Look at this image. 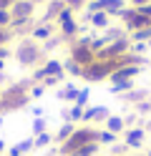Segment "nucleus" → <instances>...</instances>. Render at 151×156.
<instances>
[{"label": "nucleus", "mask_w": 151, "mask_h": 156, "mask_svg": "<svg viewBox=\"0 0 151 156\" xmlns=\"http://www.w3.org/2000/svg\"><path fill=\"white\" fill-rule=\"evenodd\" d=\"M30 101L28 96V86L25 83H13V86H5L0 91V113L5 111H18V108H25Z\"/></svg>", "instance_id": "obj_1"}, {"label": "nucleus", "mask_w": 151, "mask_h": 156, "mask_svg": "<svg viewBox=\"0 0 151 156\" xmlns=\"http://www.w3.org/2000/svg\"><path fill=\"white\" fill-rule=\"evenodd\" d=\"M96 141H98L101 146H113V144H116V133H111L108 129H98Z\"/></svg>", "instance_id": "obj_23"}, {"label": "nucleus", "mask_w": 151, "mask_h": 156, "mask_svg": "<svg viewBox=\"0 0 151 156\" xmlns=\"http://www.w3.org/2000/svg\"><path fill=\"white\" fill-rule=\"evenodd\" d=\"M66 121H70V123H76V126H78V123H83V108H81V106H76V103H73V106H70V108L66 111Z\"/></svg>", "instance_id": "obj_22"}, {"label": "nucleus", "mask_w": 151, "mask_h": 156, "mask_svg": "<svg viewBox=\"0 0 151 156\" xmlns=\"http://www.w3.org/2000/svg\"><path fill=\"white\" fill-rule=\"evenodd\" d=\"M53 33H56V23H50V20H43V23H35L33 25V30H30V35L28 38H33V41L38 43V41H48V38H53Z\"/></svg>", "instance_id": "obj_9"}, {"label": "nucleus", "mask_w": 151, "mask_h": 156, "mask_svg": "<svg viewBox=\"0 0 151 156\" xmlns=\"http://www.w3.org/2000/svg\"><path fill=\"white\" fill-rule=\"evenodd\" d=\"M33 3H35V5H45L48 0H33Z\"/></svg>", "instance_id": "obj_43"}, {"label": "nucleus", "mask_w": 151, "mask_h": 156, "mask_svg": "<svg viewBox=\"0 0 151 156\" xmlns=\"http://www.w3.org/2000/svg\"><path fill=\"white\" fill-rule=\"evenodd\" d=\"M88 15V13H86ZM88 25L93 28L96 33H103L106 28H111V15L106 13V10H98V13H91L88 15Z\"/></svg>", "instance_id": "obj_11"}, {"label": "nucleus", "mask_w": 151, "mask_h": 156, "mask_svg": "<svg viewBox=\"0 0 151 156\" xmlns=\"http://www.w3.org/2000/svg\"><path fill=\"white\" fill-rule=\"evenodd\" d=\"M33 144H35V149H45V146L53 144V133H50V131L38 133V136H33Z\"/></svg>", "instance_id": "obj_27"}, {"label": "nucleus", "mask_w": 151, "mask_h": 156, "mask_svg": "<svg viewBox=\"0 0 151 156\" xmlns=\"http://www.w3.org/2000/svg\"><path fill=\"white\" fill-rule=\"evenodd\" d=\"M78 88H81V86L68 83L66 88H60V91H58V98H60V101H70V103H73V101H76V96H78Z\"/></svg>", "instance_id": "obj_20"}, {"label": "nucleus", "mask_w": 151, "mask_h": 156, "mask_svg": "<svg viewBox=\"0 0 151 156\" xmlns=\"http://www.w3.org/2000/svg\"><path fill=\"white\" fill-rule=\"evenodd\" d=\"M91 38H93V35H86L83 33V35H78L76 41H70L68 58H70V61H76L78 66H83V68L96 61V53L91 51Z\"/></svg>", "instance_id": "obj_4"}, {"label": "nucleus", "mask_w": 151, "mask_h": 156, "mask_svg": "<svg viewBox=\"0 0 151 156\" xmlns=\"http://www.w3.org/2000/svg\"><path fill=\"white\" fill-rule=\"evenodd\" d=\"M134 10H136L138 15H144V18H149V20H151V3H146V5H138V8H134Z\"/></svg>", "instance_id": "obj_36"}, {"label": "nucleus", "mask_w": 151, "mask_h": 156, "mask_svg": "<svg viewBox=\"0 0 151 156\" xmlns=\"http://www.w3.org/2000/svg\"><path fill=\"white\" fill-rule=\"evenodd\" d=\"M126 156H134V154H126Z\"/></svg>", "instance_id": "obj_46"}, {"label": "nucleus", "mask_w": 151, "mask_h": 156, "mask_svg": "<svg viewBox=\"0 0 151 156\" xmlns=\"http://www.w3.org/2000/svg\"><path fill=\"white\" fill-rule=\"evenodd\" d=\"M96 133H98V129H93V126H76V131H73V136H70L68 141H63L60 144V149H58V154L60 156H70V154H76L81 146H86V144H91V141H96Z\"/></svg>", "instance_id": "obj_2"}, {"label": "nucleus", "mask_w": 151, "mask_h": 156, "mask_svg": "<svg viewBox=\"0 0 151 156\" xmlns=\"http://www.w3.org/2000/svg\"><path fill=\"white\" fill-rule=\"evenodd\" d=\"M33 149H35V144H33V136H30V139H23V141H18L15 146H10L8 156H28Z\"/></svg>", "instance_id": "obj_12"}, {"label": "nucleus", "mask_w": 151, "mask_h": 156, "mask_svg": "<svg viewBox=\"0 0 151 156\" xmlns=\"http://www.w3.org/2000/svg\"><path fill=\"white\" fill-rule=\"evenodd\" d=\"M126 3H128V0H126Z\"/></svg>", "instance_id": "obj_49"}, {"label": "nucleus", "mask_w": 151, "mask_h": 156, "mask_svg": "<svg viewBox=\"0 0 151 156\" xmlns=\"http://www.w3.org/2000/svg\"><path fill=\"white\" fill-rule=\"evenodd\" d=\"M73 131H76V123H70V121H66V123H63V126H60V129L56 131V136H53V139H56L58 144H63V141H68L70 136H73Z\"/></svg>", "instance_id": "obj_18"}, {"label": "nucleus", "mask_w": 151, "mask_h": 156, "mask_svg": "<svg viewBox=\"0 0 151 156\" xmlns=\"http://www.w3.org/2000/svg\"><path fill=\"white\" fill-rule=\"evenodd\" d=\"M43 106H33V119H43Z\"/></svg>", "instance_id": "obj_37"}, {"label": "nucleus", "mask_w": 151, "mask_h": 156, "mask_svg": "<svg viewBox=\"0 0 151 156\" xmlns=\"http://www.w3.org/2000/svg\"><path fill=\"white\" fill-rule=\"evenodd\" d=\"M146 3H151V0H128L131 8H138V5H146Z\"/></svg>", "instance_id": "obj_39"}, {"label": "nucleus", "mask_w": 151, "mask_h": 156, "mask_svg": "<svg viewBox=\"0 0 151 156\" xmlns=\"http://www.w3.org/2000/svg\"><path fill=\"white\" fill-rule=\"evenodd\" d=\"M146 98H151L149 96V91H136V88H131L128 93H124V101H128L131 106H136V103H141V101H146Z\"/></svg>", "instance_id": "obj_19"}, {"label": "nucleus", "mask_w": 151, "mask_h": 156, "mask_svg": "<svg viewBox=\"0 0 151 156\" xmlns=\"http://www.w3.org/2000/svg\"><path fill=\"white\" fill-rule=\"evenodd\" d=\"M131 88H136V86H134V78H121V81H111V93H116V96H124V93H128Z\"/></svg>", "instance_id": "obj_17"}, {"label": "nucleus", "mask_w": 151, "mask_h": 156, "mask_svg": "<svg viewBox=\"0 0 151 156\" xmlns=\"http://www.w3.org/2000/svg\"><path fill=\"white\" fill-rule=\"evenodd\" d=\"M128 8L126 0H103V10L111 15V18H121V13H124Z\"/></svg>", "instance_id": "obj_14"}, {"label": "nucleus", "mask_w": 151, "mask_h": 156, "mask_svg": "<svg viewBox=\"0 0 151 156\" xmlns=\"http://www.w3.org/2000/svg\"><path fill=\"white\" fill-rule=\"evenodd\" d=\"M45 93V86L43 83H33V86H30V88H28V96H30V98H40V96H43Z\"/></svg>", "instance_id": "obj_29"}, {"label": "nucleus", "mask_w": 151, "mask_h": 156, "mask_svg": "<svg viewBox=\"0 0 151 156\" xmlns=\"http://www.w3.org/2000/svg\"><path fill=\"white\" fill-rule=\"evenodd\" d=\"M144 129H146V133H151V119H146V126H144Z\"/></svg>", "instance_id": "obj_41"}, {"label": "nucleus", "mask_w": 151, "mask_h": 156, "mask_svg": "<svg viewBox=\"0 0 151 156\" xmlns=\"http://www.w3.org/2000/svg\"><path fill=\"white\" fill-rule=\"evenodd\" d=\"M98 149H101V144H98V141H91V144H86V146H81V149L76 151V156H96Z\"/></svg>", "instance_id": "obj_28"}, {"label": "nucleus", "mask_w": 151, "mask_h": 156, "mask_svg": "<svg viewBox=\"0 0 151 156\" xmlns=\"http://www.w3.org/2000/svg\"><path fill=\"white\" fill-rule=\"evenodd\" d=\"M103 129H108L111 133H124L126 131V121H124V116H108L106 123H103Z\"/></svg>", "instance_id": "obj_16"}, {"label": "nucleus", "mask_w": 151, "mask_h": 156, "mask_svg": "<svg viewBox=\"0 0 151 156\" xmlns=\"http://www.w3.org/2000/svg\"><path fill=\"white\" fill-rule=\"evenodd\" d=\"M0 154H5V141L0 139Z\"/></svg>", "instance_id": "obj_42"}, {"label": "nucleus", "mask_w": 151, "mask_h": 156, "mask_svg": "<svg viewBox=\"0 0 151 156\" xmlns=\"http://www.w3.org/2000/svg\"><path fill=\"white\" fill-rule=\"evenodd\" d=\"M40 66H43L45 76H60V78L66 76V71H63V63H60L58 58H48V61H43Z\"/></svg>", "instance_id": "obj_15"}, {"label": "nucleus", "mask_w": 151, "mask_h": 156, "mask_svg": "<svg viewBox=\"0 0 151 156\" xmlns=\"http://www.w3.org/2000/svg\"><path fill=\"white\" fill-rule=\"evenodd\" d=\"M144 156H151V151H146V154H144Z\"/></svg>", "instance_id": "obj_45"}, {"label": "nucleus", "mask_w": 151, "mask_h": 156, "mask_svg": "<svg viewBox=\"0 0 151 156\" xmlns=\"http://www.w3.org/2000/svg\"><path fill=\"white\" fill-rule=\"evenodd\" d=\"M3 68H5V61H3V58H0V73H3Z\"/></svg>", "instance_id": "obj_44"}, {"label": "nucleus", "mask_w": 151, "mask_h": 156, "mask_svg": "<svg viewBox=\"0 0 151 156\" xmlns=\"http://www.w3.org/2000/svg\"><path fill=\"white\" fill-rule=\"evenodd\" d=\"M10 20H13V13L8 8H0V28H10Z\"/></svg>", "instance_id": "obj_32"}, {"label": "nucleus", "mask_w": 151, "mask_h": 156, "mask_svg": "<svg viewBox=\"0 0 151 156\" xmlns=\"http://www.w3.org/2000/svg\"><path fill=\"white\" fill-rule=\"evenodd\" d=\"M88 101H91V88H88V86H81V88H78V96H76V106H81V108H86V106H88Z\"/></svg>", "instance_id": "obj_26"}, {"label": "nucleus", "mask_w": 151, "mask_h": 156, "mask_svg": "<svg viewBox=\"0 0 151 156\" xmlns=\"http://www.w3.org/2000/svg\"><path fill=\"white\" fill-rule=\"evenodd\" d=\"M63 10H66V3H63V0H48V3H45V18H43V20H50V23H53Z\"/></svg>", "instance_id": "obj_13"}, {"label": "nucleus", "mask_w": 151, "mask_h": 156, "mask_svg": "<svg viewBox=\"0 0 151 156\" xmlns=\"http://www.w3.org/2000/svg\"><path fill=\"white\" fill-rule=\"evenodd\" d=\"M0 156H5V154H0Z\"/></svg>", "instance_id": "obj_47"}, {"label": "nucleus", "mask_w": 151, "mask_h": 156, "mask_svg": "<svg viewBox=\"0 0 151 156\" xmlns=\"http://www.w3.org/2000/svg\"><path fill=\"white\" fill-rule=\"evenodd\" d=\"M13 55H15V61L23 66V68H35L38 61L43 58V48H40L33 38H23V41L15 45Z\"/></svg>", "instance_id": "obj_3"}, {"label": "nucleus", "mask_w": 151, "mask_h": 156, "mask_svg": "<svg viewBox=\"0 0 151 156\" xmlns=\"http://www.w3.org/2000/svg\"><path fill=\"white\" fill-rule=\"evenodd\" d=\"M48 131V123H45V119H33V136H38V133H45Z\"/></svg>", "instance_id": "obj_30"}, {"label": "nucleus", "mask_w": 151, "mask_h": 156, "mask_svg": "<svg viewBox=\"0 0 151 156\" xmlns=\"http://www.w3.org/2000/svg\"><path fill=\"white\" fill-rule=\"evenodd\" d=\"M70 156H76V154H70Z\"/></svg>", "instance_id": "obj_48"}, {"label": "nucleus", "mask_w": 151, "mask_h": 156, "mask_svg": "<svg viewBox=\"0 0 151 156\" xmlns=\"http://www.w3.org/2000/svg\"><path fill=\"white\" fill-rule=\"evenodd\" d=\"M10 53H13V51H10L8 45H0V58H3V61H5V58H8Z\"/></svg>", "instance_id": "obj_38"}, {"label": "nucleus", "mask_w": 151, "mask_h": 156, "mask_svg": "<svg viewBox=\"0 0 151 156\" xmlns=\"http://www.w3.org/2000/svg\"><path fill=\"white\" fill-rule=\"evenodd\" d=\"M60 41H63V38H56V35H53V38H48V41L40 45V48H43V53H50L53 48H58V43H60Z\"/></svg>", "instance_id": "obj_33"}, {"label": "nucleus", "mask_w": 151, "mask_h": 156, "mask_svg": "<svg viewBox=\"0 0 151 156\" xmlns=\"http://www.w3.org/2000/svg\"><path fill=\"white\" fill-rule=\"evenodd\" d=\"M13 18H35V3L33 0H15L10 5Z\"/></svg>", "instance_id": "obj_10"}, {"label": "nucleus", "mask_w": 151, "mask_h": 156, "mask_svg": "<svg viewBox=\"0 0 151 156\" xmlns=\"http://www.w3.org/2000/svg\"><path fill=\"white\" fill-rule=\"evenodd\" d=\"M118 20L124 23L121 28H124L126 33H134V30H141V28H149V25H151V20H149V18L138 15V13L134 10V8H131V5L126 8L124 13H121V18H118Z\"/></svg>", "instance_id": "obj_6"}, {"label": "nucleus", "mask_w": 151, "mask_h": 156, "mask_svg": "<svg viewBox=\"0 0 151 156\" xmlns=\"http://www.w3.org/2000/svg\"><path fill=\"white\" fill-rule=\"evenodd\" d=\"M15 3V0H0V8H8V10H10V5H13Z\"/></svg>", "instance_id": "obj_40"}, {"label": "nucleus", "mask_w": 151, "mask_h": 156, "mask_svg": "<svg viewBox=\"0 0 151 156\" xmlns=\"http://www.w3.org/2000/svg\"><path fill=\"white\" fill-rule=\"evenodd\" d=\"M56 30L60 33V38L63 41H76V38L81 35V25H78V18H76V10H70V8H66L63 13H60L58 18H56Z\"/></svg>", "instance_id": "obj_5"}, {"label": "nucleus", "mask_w": 151, "mask_h": 156, "mask_svg": "<svg viewBox=\"0 0 151 156\" xmlns=\"http://www.w3.org/2000/svg\"><path fill=\"white\" fill-rule=\"evenodd\" d=\"M63 71H66L68 76H73V78H83V66H78L76 61H70V58L63 63Z\"/></svg>", "instance_id": "obj_24"}, {"label": "nucleus", "mask_w": 151, "mask_h": 156, "mask_svg": "<svg viewBox=\"0 0 151 156\" xmlns=\"http://www.w3.org/2000/svg\"><path fill=\"white\" fill-rule=\"evenodd\" d=\"M63 3H66V8H70V10H83V8H86V0H63Z\"/></svg>", "instance_id": "obj_35"}, {"label": "nucleus", "mask_w": 151, "mask_h": 156, "mask_svg": "<svg viewBox=\"0 0 151 156\" xmlns=\"http://www.w3.org/2000/svg\"><path fill=\"white\" fill-rule=\"evenodd\" d=\"M149 45H151V43H131V53H134V55H141V58H144V53L149 51Z\"/></svg>", "instance_id": "obj_34"}, {"label": "nucleus", "mask_w": 151, "mask_h": 156, "mask_svg": "<svg viewBox=\"0 0 151 156\" xmlns=\"http://www.w3.org/2000/svg\"><path fill=\"white\" fill-rule=\"evenodd\" d=\"M108 108L106 106H86L83 108V123H106L108 119Z\"/></svg>", "instance_id": "obj_8"}, {"label": "nucleus", "mask_w": 151, "mask_h": 156, "mask_svg": "<svg viewBox=\"0 0 151 156\" xmlns=\"http://www.w3.org/2000/svg\"><path fill=\"white\" fill-rule=\"evenodd\" d=\"M134 113L138 116V119H151V98L136 103V106H134Z\"/></svg>", "instance_id": "obj_25"}, {"label": "nucleus", "mask_w": 151, "mask_h": 156, "mask_svg": "<svg viewBox=\"0 0 151 156\" xmlns=\"http://www.w3.org/2000/svg\"><path fill=\"white\" fill-rule=\"evenodd\" d=\"M128 38H131V43H151V25H149V28H141V30L128 33Z\"/></svg>", "instance_id": "obj_21"}, {"label": "nucleus", "mask_w": 151, "mask_h": 156, "mask_svg": "<svg viewBox=\"0 0 151 156\" xmlns=\"http://www.w3.org/2000/svg\"><path fill=\"white\" fill-rule=\"evenodd\" d=\"M60 83H63V78H60V76H45V78H43L45 91H48V88H56V86H60Z\"/></svg>", "instance_id": "obj_31"}, {"label": "nucleus", "mask_w": 151, "mask_h": 156, "mask_svg": "<svg viewBox=\"0 0 151 156\" xmlns=\"http://www.w3.org/2000/svg\"><path fill=\"white\" fill-rule=\"evenodd\" d=\"M144 139H146V129L144 126H131V129L124 131V144L131 151H138L141 146H144Z\"/></svg>", "instance_id": "obj_7"}]
</instances>
